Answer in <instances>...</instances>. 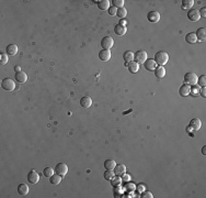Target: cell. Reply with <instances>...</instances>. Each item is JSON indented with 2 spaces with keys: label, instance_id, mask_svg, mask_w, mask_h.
<instances>
[{
  "label": "cell",
  "instance_id": "cell-1",
  "mask_svg": "<svg viewBox=\"0 0 206 198\" xmlns=\"http://www.w3.org/2000/svg\"><path fill=\"white\" fill-rule=\"evenodd\" d=\"M154 62L157 63V65L163 66L168 63V61H169V55H168V53L164 51H159L154 54Z\"/></svg>",
  "mask_w": 206,
  "mask_h": 198
},
{
  "label": "cell",
  "instance_id": "cell-2",
  "mask_svg": "<svg viewBox=\"0 0 206 198\" xmlns=\"http://www.w3.org/2000/svg\"><path fill=\"white\" fill-rule=\"evenodd\" d=\"M198 76L195 74L194 72H189L184 75V83H185L186 85L193 86V85H196V84H198Z\"/></svg>",
  "mask_w": 206,
  "mask_h": 198
},
{
  "label": "cell",
  "instance_id": "cell-3",
  "mask_svg": "<svg viewBox=\"0 0 206 198\" xmlns=\"http://www.w3.org/2000/svg\"><path fill=\"white\" fill-rule=\"evenodd\" d=\"M1 87H2V89L7 90V92H12V90L15 89V83L11 78H5L1 82Z\"/></svg>",
  "mask_w": 206,
  "mask_h": 198
},
{
  "label": "cell",
  "instance_id": "cell-4",
  "mask_svg": "<svg viewBox=\"0 0 206 198\" xmlns=\"http://www.w3.org/2000/svg\"><path fill=\"white\" fill-rule=\"evenodd\" d=\"M134 60L136 63L138 64H144L147 60V52L140 50V51H137L134 54Z\"/></svg>",
  "mask_w": 206,
  "mask_h": 198
},
{
  "label": "cell",
  "instance_id": "cell-5",
  "mask_svg": "<svg viewBox=\"0 0 206 198\" xmlns=\"http://www.w3.org/2000/svg\"><path fill=\"white\" fill-rule=\"evenodd\" d=\"M54 169H55V173L58 174V175H60L61 177L66 176V174L68 173V166H67V164L65 163H58Z\"/></svg>",
  "mask_w": 206,
  "mask_h": 198
},
{
  "label": "cell",
  "instance_id": "cell-6",
  "mask_svg": "<svg viewBox=\"0 0 206 198\" xmlns=\"http://www.w3.org/2000/svg\"><path fill=\"white\" fill-rule=\"evenodd\" d=\"M114 45V40L111 36H104L101 40V46L103 50H111Z\"/></svg>",
  "mask_w": 206,
  "mask_h": 198
},
{
  "label": "cell",
  "instance_id": "cell-7",
  "mask_svg": "<svg viewBox=\"0 0 206 198\" xmlns=\"http://www.w3.org/2000/svg\"><path fill=\"white\" fill-rule=\"evenodd\" d=\"M28 182H29L30 184H36L37 182L40 181V175H38V173L36 172V171H34V169H31L29 172V174H28Z\"/></svg>",
  "mask_w": 206,
  "mask_h": 198
},
{
  "label": "cell",
  "instance_id": "cell-8",
  "mask_svg": "<svg viewBox=\"0 0 206 198\" xmlns=\"http://www.w3.org/2000/svg\"><path fill=\"white\" fill-rule=\"evenodd\" d=\"M188 19L192 22H196L201 19L200 11L196 9H191L190 11H188Z\"/></svg>",
  "mask_w": 206,
  "mask_h": 198
},
{
  "label": "cell",
  "instance_id": "cell-9",
  "mask_svg": "<svg viewBox=\"0 0 206 198\" xmlns=\"http://www.w3.org/2000/svg\"><path fill=\"white\" fill-rule=\"evenodd\" d=\"M147 20L151 23H157L160 20V13L158 11H149L147 13Z\"/></svg>",
  "mask_w": 206,
  "mask_h": 198
},
{
  "label": "cell",
  "instance_id": "cell-10",
  "mask_svg": "<svg viewBox=\"0 0 206 198\" xmlns=\"http://www.w3.org/2000/svg\"><path fill=\"white\" fill-rule=\"evenodd\" d=\"M157 63L154 62V60L152 58H147L146 62L144 63V67L147 69V71H150V72H154V69L157 68Z\"/></svg>",
  "mask_w": 206,
  "mask_h": 198
},
{
  "label": "cell",
  "instance_id": "cell-11",
  "mask_svg": "<svg viewBox=\"0 0 206 198\" xmlns=\"http://www.w3.org/2000/svg\"><path fill=\"white\" fill-rule=\"evenodd\" d=\"M111 52H110V50H101L100 52H99V58H100L101 61H103V62H108V61H110V58H111Z\"/></svg>",
  "mask_w": 206,
  "mask_h": 198
},
{
  "label": "cell",
  "instance_id": "cell-12",
  "mask_svg": "<svg viewBox=\"0 0 206 198\" xmlns=\"http://www.w3.org/2000/svg\"><path fill=\"white\" fill-rule=\"evenodd\" d=\"M189 127L193 130V131H198V130L201 129V127H202V122H201L200 119L194 118V119H192V120L190 121Z\"/></svg>",
  "mask_w": 206,
  "mask_h": 198
},
{
  "label": "cell",
  "instance_id": "cell-13",
  "mask_svg": "<svg viewBox=\"0 0 206 198\" xmlns=\"http://www.w3.org/2000/svg\"><path fill=\"white\" fill-rule=\"evenodd\" d=\"M195 35H196V39L200 42H204L206 40V30L205 28H198V31L195 32Z\"/></svg>",
  "mask_w": 206,
  "mask_h": 198
},
{
  "label": "cell",
  "instance_id": "cell-14",
  "mask_svg": "<svg viewBox=\"0 0 206 198\" xmlns=\"http://www.w3.org/2000/svg\"><path fill=\"white\" fill-rule=\"evenodd\" d=\"M113 172L116 176H121V175H124L126 172V166L124 164H116V166L114 167L113 169Z\"/></svg>",
  "mask_w": 206,
  "mask_h": 198
},
{
  "label": "cell",
  "instance_id": "cell-15",
  "mask_svg": "<svg viewBox=\"0 0 206 198\" xmlns=\"http://www.w3.org/2000/svg\"><path fill=\"white\" fill-rule=\"evenodd\" d=\"M15 81L20 84L25 83V82L28 81V75H26L24 72H22V71H21V72L15 73Z\"/></svg>",
  "mask_w": 206,
  "mask_h": 198
},
{
  "label": "cell",
  "instance_id": "cell-16",
  "mask_svg": "<svg viewBox=\"0 0 206 198\" xmlns=\"http://www.w3.org/2000/svg\"><path fill=\"white\" fill-rule=\"evenodd\" d=\"M92 105V99L89 96H83L82 98L80 99V106L82 108H90Z\"/></svg>",
  "mask_w": 206,
  "mask_h": 198
},
{
  "label": "cell",
  "instance_id": "cell-17",
  "mask_svg": "<svg viewBox=\"0 0 206 198\" xmlns=\"http://www.w3.org/2000/svg\"><path fill=\"white\" fill-rule=\"evenodd\" d=\"M190 92H191V86H190V85H186V84L182 85V86L180 87V89H179V94H180V96H182V97L189 96Z\"/></svg>",
  "mask_w": 206,
  "mask_h": 198
},
{
  "label": "cell",
  "instance_id": "cell-18",
  "mask_svg": "<svg viewBox=\"0 0 206 198\" xmlns=\"http://www.w3.org/2000/svg\"><path fill=\"white\" fill-rule=\"evenodd\" d=\"M18 194L20 196H26L29 194V186L26 184H20L17 188Z\"/></svg>",
  "mask_w": 206,
  "mask_h": 198
},
{
  "label": "cell",
  "instance_id": "cell-19",
  "mask_svg": "<svg viewBox=\"0 0 206 198\" xmlns=\"http://www.w3.org/2000/svg\"><path fill=\"white\" fill-rule=\"evenodd\" d=\"M110 2L111 1H109V0H100L98 2V8L102 10V11H106V10L110 9Z\"/></svg>",
  "mask_w": 206,
  "mask_h": 198
},
{
  "label": "cell",
  "instance_id": "cell-20",
  "mask_svg": "<svg viewBox=\"0 0 206 198\" xmlns=\"http://www.w3.org/2000/svg\"><path fill=\"white\" fill-rule=\"evenodd\" d=\"M6 53L8 55H11V56H15L18 53V46L15 44H9L6 49Z\"/></svg>",
  "mask_w": 206,
  "mask_h": 198
},
{
  "label": "cell",
  "instance_id": "cell-21",
  "mask_svg": "<svg viewBox=\"0 0 206 198\" xmlns=\"http://www.w3.org/2000/svg\"><path fill=\"white\" fill-rule=\"evenodd\" d=\"M185 42L189 44H194L198 42V39H196V35H195L194 32H190L185 35Z\"/></svg>",
  "mask_w": 206,
  "mask_h": 198
},
{
  "label": "cell",
  "instance_id": "cell-22",
  "mask_svg": "<svg viewBox=\"0 0 206 198\" xmlns=\"http://www.w3.org/2000/svg\"><path fill=\"white\" fill-rule=\"evenodd\" d=\"M104 168L105 169H109V171H113L114 167L116 166V162L113 160V158H109V160H106L104 161Z\"/></svg>",
  "mask_w": 206,
  "mask_h": 198
},
{
  "label": "cell",
  "instance_id": "cell-23",
  "mask_svg": "<svg viewBox=\"0 0 206 198\" xmlns=\"http://www.w3.org/2000/svg\"><path fill=\"white\" fill-rule=\"evenodd\" d=\"M154 72L157 78H163L166 76V69H164L163 66H157V68L154 69Z\"/></svg>",
  "mask_w": 206,
  "mask_h": 198
},
{
  "label": "cell",
  "instance_id": "cell-24",
  "mask_svg": "<svg viewBox=\"0 0 206 198\" xmlns=\"http://www.w3.org/2000/svg\"><path fill=\"white\" fill-rule=\"evenodd\" d=\"M126 31H127V29H126V26H121V24H116V26H114V32H115V34L118 35V36H122V35H124V34L126 33Z\"/></svg>",
  "mask_w": 206,
  "mask_h": 198
},
{
  "label": "cell",
  "instance_id": "cell-25",
  "mask_svg": "<svg viewBox=\"0 0 206 198\" xmlns=\"http://www.w3.org/2000/svg\"><path fill=\"white\" fill-rule=\"evenodd\" d=\"M127 68L131 73L135 74V73H137L139 71V64L136 63V62H131V63L127 65Z\"/></svg>",
  "mask_w": 206,
  "mask_h": 198
},
{
  "label": "cell",
  "instance_id": "cell-26",
  "mask_svg": "<svg viewBox=\"0 0 206 198\" xmlns=\"http://www.w3.org/2000/svg\"><path fill=\"white\" fill-rule=\"evenodd\" d=\"M123 58L126 63H131L134 61V53L132 51H126L123 54Z\"/></svg>",
  "mask_w": 206,
  "mask_h": 198
},
{
  "label": "cell",
  "instance_id": "cell-27",
  "mask_svg": "<svg viewBox=\"0 0 206 198\" xmlns=\"http://www.w3.org/2000/svg\"><path fill=\"white\" fill-rule=\"evenodd\" d=\"M49 182H51V185H58V184L61 182V176L58 175V174H54V175H51V177H49Z\"/></svg>",
  "mask_w": 206,
  "mask_h": 198
},
{
  "label": "cell",
  "instance_id": "cell-28",
  "mask_svg": "<svg viewBox=\"0 0 206 198\" xmlns=\"http://www.w3.org/2000/svg\"><path fill=\"white\" fill-rule=\"evenodd\" d=\"M193 5H194V1H193V0H183V1H182V8L186 9V10H191Z\"/></svg>",
  "mask_w": 206,
  "mask_h": 198
},
{
  "label": "cell",
  "instance_id": "cell-29",
  "mask_svg": "<svg viewBox=\"0 0 206 198\" xmlns=\"http://www.w3.org/2000/svg\"><path fill=\"white\" fill-rule=\"evenodd\" d=\"M115 174L113 171H109V169H106L105 172H104V174H103V177L105 178L106 181H112L113 178H114Z\"/></svg>",
  "mask_w": 206,
  "mask_h": 198
},
{
  "label": "cell",
  "instance_id": "cell-30",
  "mask_svg": "<svg viewBox=\"0 0 206 198\" xmlns=\"http://www.w3.org/2000/svg\"><path fill=\"white\" fill-rule=\"evenodd\" d=\"M54 172H55L54 168H51V167H45V168L43 169V175L45 176V177L49 178L51 175H54Z\"/></svg>",
  "mask_w": 206,
  "mask_h": 198
},
{
  "label": "cell",
  "instance_id": "cell-31",
  "mask_svg": "<svg viewBox=\"0 0 206 198\" xmlns=\"http://www.w3.org/2000/svg\"><path fill=\"white\" fill-rule=\"evenodd\" d=\"M124 0H112V7H115L116 9L123 8L124 7Z\"/></svg>",
  "mask_w": 206,
  "mask_h": 198
},
{
  "label": "cell",
  "instance_id": "cell-32",
  "mask_svg": "<svg viewBox=\"0 0 206 198\" xmlns=\"http://www.w3.org/2000/svg\"><path fill=\"white\" fill-rule=\"evenodd\" d=\"M126 15H127V11H126V9L124 8H120L118 9V12H116V16H118L120 19H124V18L126 17Z\"/></svg>",
  "mask_w": 206,
  "mask_h": 198
},
{
  "label": "cell",
  "instance_id": "cell-33",
  "mask_svg": "<svg viewBox=\"0 0 206 198\" xmlns=\"http://www.w3.org/2000/svg\"><path fill=\"white\" fill-rule=\"evenodd\" d=\"M198 85L200 87H205L206 86V76L205 75H201L198 78Z\"/></svg>",
  "mask_w": 206,
  "mask_h": 198
},
{
  "label": "cell",
  "instance_id": "cell-34",
  "mask_svg": "<svg viewBox=\"0 0 206 198\" xmlns=\"http://www.w3.org/2000/svg\"><path fill=\"white\" fill-rule=\"evenodd\" d=\"M200 89H201V87L198 86V84H196V85H193V86L191 87V92H190V94H192V95H194V96L200 95Z\"/></svg>",
  "mask_w": 206,
  "mask_h": 198
},
{
  "label": "cell",
  "instance_id": "cell-35",
  "mask_svg": "<svg viewBox=\"0 0 206 198\" xmlns=\"http://www.w3.org/2000/svg\"><path fill=\"white\" fill-rule=\"evenodd\" d=\"M7 63H8V54L7 53H1L0 54V64L6 65Z\"/></svg>",
  "mask_w": 206,
  "mask_h": 198
},
{
  "label": "cell",
  "instance_id": "cell-36",
  "mask_svg": "<svg viewBox=\"0 0 206 198\" xmlns=\"http://www.w3.org/2000/svg\"><path fill=\"white\" fill-rule=\"evenodd\" d=\"M121 182H122V179H121V178H115V176H114V178H113V179L111 181V183H112V185H113V186L116 187V186H118V185H120Z\"/></svg>",
  "mask_w": 206,
  "mask_h": 198
},
{
  "label": "cell",
  "instance_id": "cell-37",
  "mask_svg": "<svg viewBox=\"0 0 206 198\" xmlns=\"http://www.w3.org/2000/svg\"><path fill=\"white\" fill-rule=\"evenodd\" d=\"M116 12H118V9L115 8V7H110V9H109V15L110 16L114 17V16H116Z\"/></svg>",
  "mask_w": 206,
  "mask_h": 198
},
{
  "label": "cell",
  "instance_id": "cell-38",
  "mask_svg": "<svg viewBox=\"0 0 206 198\" xmlns=\"http://www.w3.org/2000/svg\"><path fill=\"white\" fill-rule=\"evenodd\" d=\"M152 194L150 192H144L143 195H141V198H152Z\"/></svg>",
  "mask_w": 206,
  "mask_h": 198
},
{
  "label": "cell",
  "instance_id": "cell-39",
  "mask_svg": "<svg viewBox=\"0 0 206 198\" xmlns=\"http://www.w3.org/2000/svg\"><path fill=\"white\" fill-rule=\"evenodd\" d=\"M200 94H201V96H202L203 98L206 97V88H205V87H202V88L200 89Z\"/></svg>",
  "mask_w": 206,
  "mask_h": 198
},
{
  "label": "cell",
  "instance_id": "cell-40",
  "mask_svg": "<svg viewBox=\"0 0 206 198\" xmlns=\"http://www.w3.org/2000/svg\"><path fill=\"white\" fill-rule=\"evenodd\" d=\"M200 15H201V17H203V18L206 17V8H205V7H203V8L201 9Z\"/></svg>",
  "mask_w": 206,
  "mask_h": 198
},
{
  "label": "cell",
  "instance_id": "cell-41",
  "mask_svg": "<svg viewBox=\"0 0 206 198\" xmlns=\"http://www.w3.org/2000/svg\"><path fill=\"white\" fill-rule=\"evenodd\" d=\"M129 179H131V176H129V175H125V174H124V176H123V181L128 182Z\"/></svg>",
  "mask_w": 206,
  "mask_h": 198
},
{
  "label": "cell",
  "instance_id": "cell-42",
  "mask_svg": "<svg viewBox=\"0 0 206 198\" xmlns=\"http://www.w3.org/2000/svg\"><path fill=\"white\" fill-rule=\"evenodd\" d=\"M118 24H121V26H126V21L125 20H121Z\"/></svg>",
  "mask_w": 206,
  "mask_h": 198
},
{
  "label": "cell",
  "instance_id": "cell-43",
  "mask_svg": "<svg viewBox=\"0 0 206 198\" xmlns=\"http://www.w3.org/2000/svg\"><path fill=\"white\" fill-rule=\"evenodd\" d=\"M15 73L21 72V67H20V66H15Z\"/></svg>",
  "mask_w": 206,
  "mask_h": 198
},
{
  "label": "cell",
  "instance_id": "cell-44",
  "mask_svg": "<svg viewBox=\"0 0 206 198\" xmlns=\"http://www.w3.org/2000/svg\"><path fill=\"white\" fill-rule=\"evenodd\" d=\"M202 153H203L204 155L206 154V147H203V148H202Z\"/></svg>",
  "mask_w": 206,
  "mask_h": 198
},
{
  "label": "cell",
  "instance_id": "cell-45",
  "mask_svg": "<svg viewBox=\"0 0 206 198\" xmlns=\"http://www.w3.org/2000/svg\"><path fill=\"white\" fill-rule=\"evenodd\" d=\"M144 189H145V188H144V186H143V185H140V186H139V190H144Z\"/></svg>",
  "mask_w": 206,
  "mask_h": 198
}]
</instances>
